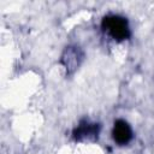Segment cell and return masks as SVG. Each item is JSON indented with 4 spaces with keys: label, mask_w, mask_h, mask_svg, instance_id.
<instances>
[{
    "label": "cell",
    "mask_w": 154,
    "mask_h": 154,
    "mask_svg": "<svg viewBox=\"0 0 154 154\" xmlns=\"http://www.w3.org/2000/svg\"><path fill=\"white\" fill-rule=\"evenodd\" d=\"M83 60H84V52L82 51L81 47L76 45L67 46L64 49L60 58V63L65 67L66 73L69 75H72L73 72H76V70H78V67L82 65Z\"/></svg>",
    "instance_id": "3957f363"
},
{
    "label": "cell",
    "mask_w": 154,
    "mask_h": 154,
    "mask_svg": "<svg viewBox=\"0 0 154 154\" xmlns=\"http://www.w3.org/2000/svg\"><path fill=\"white\" fill-rule=\"evenodd\" d=\"M134 137L132 129L130 124L124 119H117L112 128V138L119 146H126Z\"/></svg>",
    "instance_id": "277c9868"
},
{
    "label": "cell",
    "mask_w": 154,
    "mask_h": 154,
    "mask_svg": "<svg viewBox=\"0 0 154 154\" xmlns=\"http://www.w3.org/2000/svg\"><path fill=\"white\" fill-rule=\"evenodd\" d=\"M101 131V125L88 119H83L72 131V137L77 142H94L97 141Z\"/></svg>",
    "instance_id": "7a4b0ae2"
},
{
    "label": "cell",
    "mask_w": 154,
    "mask_h": 154,
    "mask_svg": "<svg viewBox=\"0 0 154 154\" xmlns=\"http://www.w3.org/2000/svg\"><path fill=\"white\" fill-rule=\"evenodd\" d=\"M101 28L111 38H113L117 42L126 41L131 37L129 20L120 14H106L101 20Z\"/></svg>",
    "instance_id": "6da1fadb"
}]
</instances>
